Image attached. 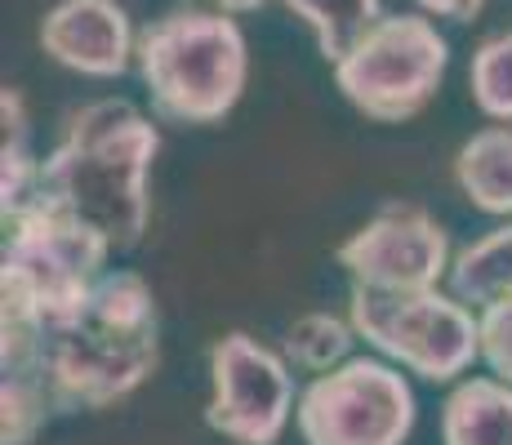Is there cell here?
I'll return each mask as SVG.
<instances>
[{
	"label": "cell",
	"instance_id": "obj_2",
	"mask_svg": "<svg viewBox=\"0 0 512 445\" xmlns=\"http://www.w3.org/2000/svg\"><path fill=\"white\" fill-rule=\"evenodd\" d=\"M156 361L161 325L152 285L139 272H107L81 308L36 339L27 374L41 379L58 414L107 410L143 388Z\"/></svg>",
	"mask_w": 512,
	"mask_h": 445
},
{
	"label": "cell",
	"instance_id": "obj_18",
	"mask_svg": "<svg viewBox=\"0 0 512 445\" xmlns=\"http://www.w3.org/2000/svg\"><path fill=\"white\" fill-rule=\"evenodd\" d=\"M54 414L49 392L32 374H5L0 383V441L5 445H32L45 419Z\"/></svg>",
	"mask_w": 512,
	"mask_h": 445
},
{
	"label": "cell",
	"instance_id": "obj_4",
	"mask_svg": "<svg viewBox=\"0 0 512 445\" xmlns=\"http://www.w3.org/2000/svg\"><path fill=\"white\" fill-rule=\"evenodd\" d=\"M134 67L156 121L214 125L241 103L250 81V45L232 14L187 5L143 27Z\"/></svg>",
	"mask_w": 512,
	"mask_h": 445
},
{
	"label": "cell",
	"instance_id": "obj_19",
	"mask_svg": "<svg viewBox=\"0 0 512 445\" xmlns=\"http://www.w3.org/2000/svg\"><path fill=\"white\" fill-rule=\"evenodd\" d=\"M477 325H481V361H486V370L495 379L512 383V299L477 312Z\"/></svg>",
	"mask_w": 512,
	"mask_h": 445
},
{
	"label": "cell",
	"instance_id": "obj_5",
	"mask_svg": "<svg viewBox=\"0 0 512 445\" xmlns=\"http://www.w3.org/2000/svg\"><path fill=\"white\" fill-rule=\"evenodd\" d=\"M450 67V41L428 14H383L334 63V85L374 125H401L437 98Z\"/></svg>",
	"mask_w": 512,
	"mask_h": 445
},
{
	"label": "cell",
	"instance_id": "obj_9",
	"mask_svg": "<svg viewBox=\"0 0 512 445\" xmlns=\"http://www.w3.org/2000/svg\"><path fill=\"white\" fill-rule=\"evenodd\" d=\"M352 290L423 294L450 276V236L423 205H383L334 250Z\"/></svg>",
	"mask_w": 512,
	"mask_h": 445
},
{
	"label": "cell",
	"instance_id": "obj_15",
	"mask_svg": "<svg viewBox=\"0 0 512 445\" xmlns=\"http://www.w3.org/2000/svg\"><path fill=\"white\" fill-rule=\"evenodd\" d=\"M281 5L294 18H303L330 67L348 58V49L383 18V0H281Z\"/></svg>",
	"mask_w": 512,
	"mask_h": 445
},
{
	"label": "cell",
	"instance_id": "obj_7",
	"mask_svg": "<svg viewBox=\"0 0 512 445\" xmlns=\"http://www.w3.org/2000/svg\"><path fill=\"white\" fill-rule=\"evenodd\" d=\"M294 428L303 445H406L415 432V388L401 365L348 356L299 392Z\"/></svg>",
	"mask_w": 512,
	"mask_h": 445
},
{
	"label": "cell",
	"instance_id": "obj_17",
	"mask_svg": "<svg viewBox=\"0 0 512 445\" xmlns=\"http://www.w3.org/2000/svg\"><path fill=\"white\" fill-rule=\"evenodd\" d=\"M468 89L481 116L495 125H512V32H495L472 49Z\"/></svg>",
	"mask_w": 512,
	"mask_h": 445
},
{
	"label": "cell",
	"instance_id": "obj_1",
	"mask_svg": "<svg viewBox=\"0 0 512 445\" xmlns=\"http://www.w3.org/2000/svg\"><path fill=\"white\" fill-rule=\"evenodd\" d=\"M161 134L134 103L98 98L67 116L63 138L41 161V201L94 227L112 250H134L152 219L147 178Z\"/></svg>",
	"mask_w": 512,
	"mask_h": 445
},
{
	"label": "cell",
	"instance_id": "obj_6",
	"mask_svg": "<svg viewBox=\"0 0 512 445\" xmlns=\"http://www.w3.org/2000/svg\"><path fill=\"white\" fill-rule=\"evenodd\" d=\"M348 321L383 361L419 374L428 383H450L481 361V325L472 308L441 290L423 294H348Z\"/></svg>",
	"mask_w": 512,
	"mask_h": 445
},
{
	"label": "cell",
	"instance_id": "obj_16",
	"mask_svg": "<svg viewBox=\"0 0 512 445\" xmlns=\"http://www.w3.org/2000/svg\"><path fill=\"white\" fill-rule=\"evenodd\" d=\"M352 343H357V330H352L348 316H334V312H303L299 321L285 330V361L294 370H308V374H330L348 361Z\"/></svg>",
	"mask_w": 512,
	"mask_h": 445
},
{
	"label": "cell",
	"instance_id": "obj_14",
	"mask_svg": "<svg viewBox=\"0 0 512 445\" xmlns=\"http://www.w3.org/2000/svg\"><path fill=\"white\" fill-rule=\"evenodd\" d=\"M0 121H5V143H0V214L14 219L41 192V161L27 143V107L14 85L0 94Z\"/></svg>",
	"mask_w": 512,
	"mask_h": 445
},
{
	"label": "cell",
	"instance_id": "obj_10",
	"mask_svg": "<svg viewBox=\"0 0 512 445\" xmlns=\"http://www.w3.org/2000/svg\"><path fill=\"white\" fill-rule=\"evenodd\" d=\"M41 49L67 72L116 81L130 72L139 32L116 0H58L41 18Z\"/></svg>",
	"mask_w": 512,
	"mask_h": 445
},
{
	"label": "cell",
	"instance_id": "obj_8",
	"mask_svg": "<svg viewBox=\"0 0 512 445\" xmlns=\"http://www.w3.org/2000/svg\"><path fill=\"white\" fill-rule=\"evenodd\" d=\"M290 361L268 343L232 330L210 348L205 423L236 445H277L294 419Z\"/></svg>",
	"mask_w": 512,
	"mask_h": 445
},
{
	"label": "cell",
	"instance_id": "obj_3",
	"mask_svg": "<svg viewBox=\"0 0 512 445\" xmlns=\"http://www.w3.org/2000/svg\"><path fill=\"white\" fill-rule=\"evenodd\" d=\"M112 245L36 196L23 214L5 219V259H0V365L5 374L32 370L36 339L49 325L67 321L107 267Z\"/></svg>",
	"mask_w": 512,
	"mask_h": 445
},
{
	"label": "cell",
	"instance_id": "obj_21",
	"mask_svg": "<svg viewBox=\"0 0 512 445\" xmlns=\"http://www.w3.org/2000/svg\"><path fill=\"white\" fill-rule=\"evenodd\" d=\"M268 0H205V9H219V14H254V9H263Z\"/></svg>",
	"mask_w": 512,
	"mask_h": 445
},
{
	"label": "cell",
	"instance_id": "obj_11",
	"mask_svg": "<svg viewBox=\"0 0 512 445\" xmlns=\"http://www.w3.org/2000/svg\"><path fill=\"white\" fill-rule=\"evenodd\" d=\"M441 445H512V383L472 374L441 405Z\"/></svg>",
	"mask_w": 512,
	"mask_h": 445
},
{
	"label": "cell",
	"instance_id": "obj_13",
	"mask_svg": "<svg viewBox=\"0 0 512 445\" xmlns=\"http://www.w3.org/2000/svg\"><path fill=\"white\" fill-rule=\"evenodd\" d=\"M446 285L472 312H486V308H495V303L512 299V223L464 245V250L455 254V263H450Z\"/></svg>",
	"mask_w": 512,
	"mask_h": 445
},
{
	"label": "cell",
	"instance_id": "obj_20",
	"mask_svg": "<svg viewBox=\"0 0 512 445\" xmlns=\"http://www.w3.org/2000/svg\"><path fill=\"white\" fill-rule=\"evenodd\" d=\"M428 18H446V23H472L486 0H415Z\"/></svg>",
	"mask_w": 512,
	"mask_h": 445
},
{
	"label": "cell",
	"instance_id": "obj_12",
	"mask_svg": "<svg viewBox=\"0 0 512 445\" xmlns=\"http://www.w3.org/2000/svg\"><path fill=\"white\" fill-rule=\"evenodd\" d=\"M455 183L481 214L512 219V125H486L459 147Z\"/></svg>",
	"mask_w": 512,
	"mask_h": 445
}]
</instances>
